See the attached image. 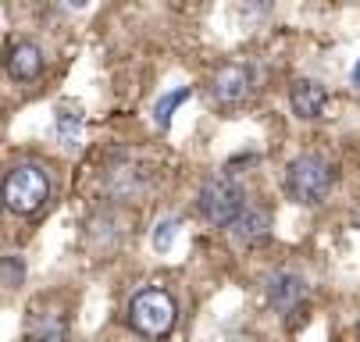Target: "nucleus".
Listing matches in <instances>:
<instances>
[{"instance_id": "obj_1", "label": "nucleus", "mask_w": 360, "mask_h": 342, "mask_svg": "<svg viewBox=\"0 0 360 342\" xmlns=\"http://www.w3.org/2000/svg\"><path fill=\"white\" fill-rule=\"evenodd\" d=\"M335 185V168L321 157V154H300L285 164V175H282V189L285 197L300 207H314V204H325V197Z\"/></svg>"}, {"instance_id": "obj_2", "label": "nucleus", "mask_w": 360, "mask_h": 342, "mask_svg": "<svg viewBox=\"0 0 360 342\" xmlns=\"http://www.w3.org/2000/svg\"><path fill=\"white\" fill-rule=\"evenodd\" d=\"M175 321H179V307L168 289L150 285L129 300V324L143 338H168L175 331Z\"/></svg>"}, {"instance_id": "obj_3", "label": "nucleus", "mask_w": 360, "mask_h": 342, "mask_svg": "<svg viewBox=\"0 0 360 342\" xmlns=\"http://www.w3.org/2000/svg\"><path fill=\"white\" fill-rule=\"evenodd\" d=\"M200 214L203 221H211L214 228H232L239 221V214L250 207L246 204V189L232 178V175H214L203 182L200 189Z\"/></svg>"}, {"instance_id": "obj_4", "label": "nucleus", "mask_w": 360, "mask_h": 342, "mask_svg": "<svg viewBox=\"0 0 360 342\" xmlns=\"http://www.w3.org/2000/svg\"><path fill=\"white\" fill-rule=\"evenodd\" d=\"M50 197V178L36 164H18L4 178V207L18 218H32Z\"/></svg>"}, {"instance_id": "obj_5", "label": "nucleus", "mask_w": 360, "mask_h": 342, "mask_svg": "<svg viewBox=\"0 0 360 342\" xmlns=\"http://www.w3.org/2000/svg\"><path fill=\"white\" fill-rule=\"evenodd\" d=\"M250 93H253V72H250V65H225L211 79V96H214L221 107L243 104Z\"/></svg>"}, {"instance_id": "obj_6", "label": "nucleus", "mask_w": 360, "mask_h": 342, "mask_svg": "<svg viewBox=\"0 0 360 342\" xmlns=\"http://www.w3.org/2000/svg\"><path fill=\"white\" fill-rule=\"evenodd\" d=\"M268 300H271V307L278 310V314H296L300 307H303V300H307V282L296 275V271H278V275H271L268 278Z\"/></svg>"}, {"instance_id": "obj_7", "label": "nucleus", "mask_w": 360, "mask_h": 342, "mask_svg": "<svg viewBox=\"0 0 360 342\" xmlns=\"http://www.w3.org/2000/svg\"><path fill=\"white\" fill-rule=\"evenodd\" d=\"M68 338V314L36 307L25 317V342H65Z\"/></svg>"}, {"instance_id": "obj_8", "label": "nucleus", "mask_w": 360, "mask_h": 342, "mask_svg": "<svg viewBox=\"0 0 360 342\" xmlns=\"http://www.w3.org/2000/svg\"><path fill=\"white\" fill-rule=\"evenodd\" d=\"M325 104H328V93H325L321 82H314V79L292 82V89H289V107H292V114H296L300 121L321 118V114H325Z\"/></svg>"}, {"instance_id": "obj_9", "label": "nucleus", "mask_w": 360, "mask_h": 342, "mask_svg": "<svg viewBox=\"0 0 360 342\" xmlns=\"http://www.w3.org/2000/svg\"><path fill=\"white\" fill-rule=\"evenodd\" d=\"M43 72V51L32 39H18L11 51H8V75L18 82H32Z\"/></svg>"}, {"instance_id": "obj_10", "label": "nucleus", "mask_w": 360, "mask_h": 342, "mask_svg": "<svg viewBox=\"0 0 360 342\" xmlns=\"http://www.w3.org/2000/svg\"><path fill=\"white\" fill-rule=\"evenodd\" d=\"M268 228H271V211H268V207H253V204H250L229 232H232L239 242H246V246H250V242H261V239L268 235Z\"/></svg>"}, {"instance_id": "obj_11", "label": "nucleus", "mask_w": 360, "mask_h": 342, "mask_svg": "<svg viewBox=\"0 0 360 342\" xmlns=\"http://www.w3.org/2000/svg\"><path fill=\"white\" fill-rule=\"evenodd\" d=\"M54 129H58V139L68 146L72 154L82 146V114H79L75 107H58V121H54Z\"/></svg>"}, {"instance_id": "obj_12", "label": "nucleus", "mask_w": 360, "mask_h": 342, "mask_svg": "<svg viewBox=\"0 0 360 342\" xmlns=\"http://www.w3.org/2000/svg\"><path fill=\"white\" fill-rule=\"evenodd\" d=\"M189 93H193L189 86H179V89L165 93L161 100H158V107H153V118H158V125H161V129H168L172 114H175V111H179V107H182V104L189 100Z\"/></svg>"}, {"instance_id": "obj_13", "label": "nucleus", "mask_w": 360, "mask_h": 342, "mask_svg": "<svg viewBox=\"0 0 360 342\" xmlns=\"http://www.w3.org/2000/svg\"><path fill=\"white\" fill-rule=\"evenodd\" d=\"M175 235H179V221H175V218H161L158 228H153V250L168 254V250L175 246Z\"/></svg>"}, {"instance_id": "obj_14", "label": "nucleus", "mask_w": 360, "mask_h": 342, "mask_svg": "<svg viewBox=\"0 0 360 342\" xmlns=\"http://www.w3.org/2000/svg\"><path fill=\"white\" fill-rule=\"evenodd\" d=\"M22 278H25L22 261H18V257H4V285H8V289H18Z\"/></svg>"}, {"instance_id": "obj_15", "label": "nucleus", "mask_w": 360, "mask_h": 342, "mask_svg": "<svg viewBox=\"0 0 360 342\" xmlns=\"http://www.w3.org/2000/svg\"><path fill=\"white\" fill-rule=\"evenodd\" d=\"M353 86H360V61L353 65Z\"/></svg>"}, {"instance_id": "obj_16", "label": "nucleus", "mask_w": 360, "mask_h": 342, "mask_svg": "<svg viewBox=\"0 0 360 342\" xmlns=\"http://www.w3.org/2000/svg\"><path fill=\"white\" fill-rule=\"evenodd\" d=\"M356 338H360V324H356Z\"/></svg>"}]
</instances>
